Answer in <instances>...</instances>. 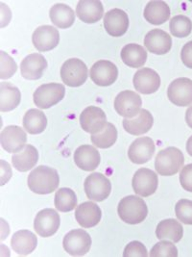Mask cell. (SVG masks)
<instances>
[{
  "mask_svg": "<svg viewBox=\"0 0 192 257\" xmlns=\"http://www.w3.org/2000/svg\"><path fill=\"white\" fill-rule=\"evenodd\" d=\"M151 257H177V246L169 241L160 240V242L154 245L149 253Z\"/></svg>",
  "mask_w": 192,
  "mask_h": 257,
  "instance_id": "d590c367",
  "label": "cell"
},
{
  "mask_svg": "<svg viewBox=\"0 0 192 257\" xmlns=\"http://www.w3.org/2000/svg\"><path fill=\"white\" fill-rule=\"evenodd\" d=\"M156 238L158 240H170L173 243L180 242L184 236V228L180 222L174 219L164 220L158 224L156 228Z\"/></svg>",
  "mask_w": 192,
  "mask_h": 257,
  "instance_id": "f546056e",
  "label": "cell"
},
{
  "mask_svg": "<svg viewBox=\"0 0 192 257\" xmlns=\"http://www.w3.org/2000/svg\"><path fill=\"white\" fill-rule=\"evenodd\" d=\"M0 78L1 79H8L11 78L12 75L16 72L18 66L14 59L5 53L4 51H0Z\"/></svg>",
  "mask_w": 192,
  "mask_h": 257,
  "instance_id": "74e56055",
  "label": "cell"
},
{
  "mask_svg": "<svg viewBox=\"0 0 192 257\" xmlns=\"http://www.w3.org/2000/svg\"><path fill=\"white\" fill-rule=\"evenodd\" d=\"M180 58L186 68L192 69V41L186 43L182 48Z\"/></svg>",
  "mask_w": 192,
  "mask_h": 257,
  "instance_id": "60d3db41",
  "label": "cell"
},
{
  "mask_svg": "<svg viewBox=\"0 0 192 257\" xmlns=\"http://www.w3.org/2000/svg\"><path fill=\"white\" fill-rule=\"evenodd\" d=\"M186 121L188 123V125L192 128V106H190L186 113Z\"/></svg>",
  "mask_w": 192,
  "mask_h": 257,
  "instance_id": "7bdbcfd3",
  "label": "cell"
},
{
  "mask_svg": "<svg viewBox=\"0 0 192 257\" xmlns=\"http://www.w3.org/2000/svg\"><path fill=\"white\" fill-rule=\"evenodd\" d=\"M144 46L153 54L164 55L168 53L172 47V38L162 29H153L145 36Z\"/></svg>",
  "mask_w": 192,
  "mask_h": 257,
  "instance_id": "ac0fdd59",
  "label": "cell"
},
{
  "mask_svg": "<svg viewBox=\"0 0 192 257\" xmlns=\"http://www.w3.org/2000/svg\"><path fill=\"white\" fill-rule=\"evenodd\" d=\"M186 152L192 156V136L190 137V139L186 142Z\"/></svg>",
  "mask_w": 192,
  "mask_h": 257,
  "instance_id": "ee69618b",
  "label": "cell"
},
{
  "mask_svg": "<svg viewBox=\"0 0 192 257\" xmlns=\"http://www.w3.org/2000/svg\"><path fill=\"white\" fill-rule=\"evenodd\" d=\"M90 75L96 85L108 87L116 81L118 77V70L114 63L108 60H100L94 64Z\"/></svg>",
  "mask_w": 192,
  "mask_h": 257,
  "instance_id": "7c38bea8",
  "label": "cell"
},
{
  "mask_svg": "<svg viewBox=\"0 0 192 257\" xmlns=\"http://www.w3.org/2000/svg\"><path fill=\"white\" fill-rule=\"evenodd\" d=\"M62 246L68 254L82 256L90 251L92 238L84 229H73L64 236Z\"/></svg>",
  "mask_w": 192,
  "mask_h": 257,
  "instance_id": "52a82bcc",
  "label": "cell"
},
{
  "mask_svg": "<svg viewBox=\"0 0 192 257\" xmlns=\"http://www.w3.org/2000/svg\"><path fill=\"white\" fill-rule=\"evenodd\" d=\"M66 88L60 83H48L40 86L33 94L34 103L40 109H49L62 100Z\"/></svg>",
  "mask_w": 192,
  "mask_h": 257,
  "instance_id": "277c9868",
  "label": "cell"
},
{
  "mask_svg": "<svg viewBox=\"0 0 192 257\" xmlns=\"http://www.w3.org/2000/svg\"><path fill=\"white\" fill-rule=\"evenodd\" d=\"M28 187L38 195L53 193L60 184L58 172L48 166H38L28 176Z\"/></svg>",
  "mask_w": 192,
  "mask_h": 257,
  "instance_id": "6da1fadb",
  "label": "cell"
},
{
  "mask_svg": "<svg viewBox=\"0 0 192 257\" xmlns=\"http://www.w3.org/2000/svg\"><path fill=\"white\" fill-rule=\"evenodd\" d=\"M124 257H147L148 251L146 246L138 241H132L125 246L123 251Z\"/></svg>",
  "mask_w": 192,
  "mask_h": 257,
  "instance_id": "f35d334b",
  "label": "cell"
},
{
  "mask_svg": "<svg viewBox=\"0 0 192 257\" xmlns=\"http://www.w3.org/2000/svg\"><path fill=\"white\" fill-rule=\"evenodd\" d=\"M1 165H2V168H1V172H2V175H1V185H4L7 181L10 180V178L12 176V171H11L10 165L6 163L4 160L1 161Z\"/></svg>",
  "mask_w": 192,
  "mask_h": 257,
  "instance_id": "b9f144b4",
  "label": "cell"
},
{
  "mask_svg": "<svg viewBox=\"0 0 192 257\" xmlns=\"http://www.w3.org/2000/svg\"><path fill=\"white\" fill-rule=\"evenodd\" d=\"M132 83L134 89L138 93L144 94H154L160 86V77L155 70L142 68L134 73Z\"/></svg>",
  "mask_w": 192,
  "mask_h": 257,
  "instance_id": "2e32d148",
  "label": "cell"
},
{
  "mask_svg": "<svg viewBox=\"0 0 192 257\" xmlns=\"http://www.w3.org/2000/svg\"><path fill=\"white\" fill-rule=\"evenodd\" d=\"M120 55L123 63L134 69L142 68L147 61V51L136 44L126 45L122 48Z\"/></svg>",
  "mask_w": 192,
  "mask_h": 257,
  "instance_id": "f1b7e54d",
  "label": "cell"
},
{
  "mask_svg": "<svg viewBox=\"0 0 192 257\" xmlns=\"http://www.w3.org/2000/svg\"><path fill=\"white\" fill-rule=\"evenodd\" d=\"M11 245L12 249L18 255H28L35 250L38 245V239L33 232L22 229L12 235Z\"/></svg>",
  "mask_w": 192,
  "mask_h": 257,
  "instance_id": "d4e9b609",
  "label": "cell"
},
{
  "mask_svg": "<svg viewBox=\"0 0 192 257\" xmlns=\"http://www.w3.org/2000/svg\"><path fill=\"white\" fill-rule=\"evenodd\" d=\"M84 189L88 199L100 202L108 199L112 184L106 176L100 173H94L86 178Z\"/></svg>",
  "mask_w": 192,
  "mask_h": 257,
  "instance_id": "8992f818",
  "label": "cell"
},
{
  "mask_svg": "<svg viewBox=\"0 0 192 257\" xmlns=\"http://www.w3.org/2000/svg\"><path fill=\"white\" fill-rule=\"evenodd\" d=\"M92 145L99 149H108L112 147L118 140V129L112 123L107 122L106 126L97 134L90 137Z\"/></svg>",
  "mask_w": 192,
  "mask_h": 257,
  "instance_id": "d6a6232c",
  "label": "cell"
},
{
  "mask_svg": "<svg viewBox=\"0 0 192 257\" xmlns=\"http://www.w3.org/2000/svg\"><path fill=\"white\" fill-rule=\"evenodd\" d=\"M180 182L184 191L192 193V164H188L182 169Z\"/></svg>",
  "mask_w": 192,
  "mask_h": 257,
  "instance_id": "ab89813d",
  "label": "cell"
},
{
  "mask_svg": "<svg viewBox=\"0 0 192 257\" xmlns=\"http://www.w3.org/2000/svg\"><path fill=\"white\" fill-rule=\"evenodd\" d=\"M78 199L70 188H60L55 194V207L60 212H70L77 207Z\"/></svg>",
  "mask_w": 192,
  "mask_h": 257,
  "instance_id": "836d02e7",
  "label": "cell"
},
{
  "mask_svg": "<svg viewBox=\"0 0 192 257\" xmlns=\"http://www.w3.org/2000/svg\"><path fill=\"white\" fill-rule=\"evenodd\" d=\"M153 123H154L153 116L146 109H140V113L136 117L132 118H125L122 121L123 128L125 129V131L134 136L147 133L150 129L152 128Z\"/></svg>",
  "mask_w": 192,
  "mask_h": 257,
  "instance_id": "603a6c76",
  "label": "cell"
},
{
  "mask_svg": "<svg viewBox=\"0 0 192 257\" xmlns=\"http://www.w3.org/2000/svg\"><path fill=\"white\" fill-rule=\"evenodd\" d=\"M155 143L149 137H140L134 141L128 151V157L134 164L147 163L155 153Z\"/></svg>",
  "mask_w": 192,
  "mask_h": 257,
  "instance_id": "e0dca14e",
  "label": "cell"
},
{
  "mask_svg": "<svg viewBox=\"0 0 192 257\" xmlns=\"http://www.w3.org/2000/svg\"><path fill=\"white\" fill-rule=\"evenodd\" d=\"M24 127L28 133L36 135L42 133L48 126V117L38 109H30L24 115Z\"/></svg>",
  "mask_w": 192,
  "mask_h": 257,
  "instance_id": "1f68e13d",
  "label": "cell"
},
{
  "mask_svg": "<svg viewBox=\"0 0 192 257\" xmlns=\"http://www.w3.org/2000/svg\"><path fill=\"white\" fill-rule=\"evenodd\" d=\"M27 135L24 129L16 125H9L3 129L0 134V143L6 152L18 153L26 146Z\"/></svg>",
  "mask_w": 192,
  "mask_h": 257,
  "instance_id": "4fadbf2b",
  "label": "cell"
},
{
  "mask_svg": "<svg viewBox=\"0 0 192 257\" xmlns=\"http://www.w3.org/2000/svg\"><path fill=\"white\" fill-rule=\"evenodd\" d=\"M49 16L52 24L62 29L70 28L75 22L74 11L70 6L62 3H58L52 6Z\"/></svg>",
  "mask_w": 192,
  "mask_h": 257,
  "instance_id": "4dcf8cb0",
  "label": "cell"
},
{
  "mask_svg": "<svg viewBox=\"0 0 192 257\" xmlns=\"http://www.w3.org/2000/svg\"><path fill=\"white\" fill-rule=\"evenodd\" d=\"M22 94L18 87L9 82L0 84V111L9 112L20 105Z\"/></svg>",
  "mask_w": 192,
  "mask_h": 257,
  "instance_id": "484cf974",
  "label": "cell"
},
{
  "mask_svg": "<svg viewBox=\"0 0 192 257\" xmlns=\"http://www.w3.org/2000/svg\"><path fill=\"white\" fill-rule=\"evenodd\" d=\"M158 178L152 170L142 168L132 176V186L138 196L147 198L155 194L158 189Z\"/></svg>",
  "mask_w": 192,
  "mask_h": 257,
  "instance_id": "ba28073f",
  "label": "cell"
},
{
  "mask_svg": "<svg viewBox=\"0 0 192 257\" xmlns=\"http://www.w3.org/2000/svg\"><path fill=\"white\" fill-rule=\"evenodd\" d=\"M170 32L176 38H186L190 35L192 31V22L190 18L178 15L170 21Z\"/></svg>",
  "mask_w": 192,
  "mask_h": 257,
  "instance_id": "e575fe53",
  "label": "cell"
},
{
  "mask_svg": "<svg viewBox=\"0 0 192 257\" xmlns=\"http://www.w3.org/2000/svg\"><path fill=\"white\" fill-rule=\"evenodd\" d=\"M60 219L57 211L46 208L36 214L34 221V228L40 237H51L60 227Z\"/></svg>",
  "mask_w": 192,
  "mask_h": 257,
  "instance_id": "8fae6325",
  "label": "cell"
},
{
  "mask_svg": "<svg viewBox=\"0 0 192 257\" xmlns=\"http://www.w3.org/2000/svg\"><path fill=\"white\" fill-rule=\"evenodd\" d=\"M142 100L140 94L132 91H123L116 95L114 99V109L118 114L126 117H134L140 111Z\"/></svg>",
  "mask_w": 192,
  "mask_h": 257,
  "instance_id": "30bf717a",
  "label": "cell"
},
{
  "mask_svg": "<svg viewBox=\"0 0 192 257\" xmlns=\"http://www.w3.org/2000/svg\"><path fill=\"white\" fill-rule=\"evenodd\" d=\"M76 14L86 24H96L102 19L104 7L98 0H81L76 6Z\"/></svg>",
  "mask_w": 192,
  "mask_h": 257,
  "instance_id": "cb8c5ba5",
  "label": "cell"
},
{
  "mask_svg": "<svg viewBox=\"0 0 192 257\" xmlns=\"http://www.w3.org/2000/svg\"><path fill=\"white\" fill-rule=\"evenodd\" d=\"M175 213L180 222L192 225V200L180 199L175 206Z\"/></svg>",
  "mask_w": 192,
  "mask_h": 257,
  "instance_id": "8d00e7d4",
  "label": "cell"
},
{
  "mask_svg": "<svg viewBox=\"0 0 192 257\" xmlns=\"http://www.w3.org/2000/svg\"><path fill=\"white\" fill-rule=\"evenodd\" d=\"M184 163V156L179 149L169 147L158 153L155 169L158 175L171 176L176 175Z\"/></svg>",
  "mask_w": 192,
  "mask_h": 257,
  "instance_id": "3957f363",
  "label": "cell"
},
{
  "mask_svg": "<svg viewBox=\"0 0 192 257\" xmlns=\"http://www.w3.org/2000/svg\"><path fill=\"white\" fill-rule=\"evenodd\" d=\"M102 218V211L94 201H86L77 206L75 219L84 228H90L97 225Z\"/></svg>",
  "mask_w": 192,
  "mask_h": 257,
  "instance_id": "44dd1931",
  "label": "cell"
},
{
  "mask_svg": "<svg viewBox=\"0 0 192 257\" xmlns=\"http://www.w3.org/2000/svg\"><path fill=\"white\" fill-rule=\"evenodd\" d=\"M169 100L175 105L186 107L192 104V80L180 77L170 83L168 89Z\"/></svg>",
  "mask_w": 192,
  "mask_h": 257,
  "instance_id": "9c48e42d",
  "label": "cell"
},
{
  "mask_svg": "<svg viewBox=\"0 0 192 257\" xmlns=\"http://www.w3.org/2000/svg\"><path fill=\"white\" fill-rule=\"evenodd\" d=\"M104 27L108 35L121 37L129 28V18L126 12L121 9H112L105 14Z\"/></svg>",
  "mask_w": 192,
  "mask_h": 257,
  "instance_id": "d6986e66",
  "label": "cell"
},
{
  "mask_svg": "<svg viewBox=\"0 0 192 257\" xmlns=\"http://www.w3.org/2000/svg\"><path fill=\"white\" fill-rule=\"evenodd\" d=\"M74 162L81 170L92 172L100 165L101 156L94 147L83 145L75 151Z\"/></svg>",
  "mask_w": 192,
  "mask_h": 257,
  "instance_id": "7402d4cb",
  "label": "cell"
},
{
  "mask_svg": "<svg viewBox=\"0 0 192 257\" xmlns=\"http://www.w3.org/2000/svg\"><path fill=\"white\" fill-rule=\"evenodd\" d=\"M88 67L80 59L66 60L60 68V78L70 87H80L88 79Z\"/></svg>",
  "mask_w": 192,
  "mask_h": 257,
  "instance_id": "5b68a950",
  "label": "cell"
},
{
  "mask_svg": "<svg viewBox=\"0 0 192 257\" xmlns=\"http://www.w3.org/2000/svg\"><path fill=\"white\" fill-rule=\"evenodd\" d=\"M48 61L40 53H32L26 56L20 64L22 75L28 80L40 79L48 68Z\"/></svg>",
  "mask_w": 192,
  "mask_h": 257,
  "instance_id": "ffe728a7",
  "label": "cell"
},
{
  "mask_svg": "<svg viewBox=\"0 0 192 257\" xmlns=\"http://www.w3.org/2000/svg\"><path fill=\"white\" fill-rule=\"evenodd\" d=\"M118 213L123 222L129 224H138L146 219L148 207L144 199L138 196H128L120 200Z\"/></svg>",
  "mask_w": 192,
  "mask_h": 257,
  "instance_id": "7a4b0ae2",
  "label": "cell"
},
{
  "mask_svg": "<svg viewBox=\"0 0 192 257\" xmlns=\"http://www.w3.org/2000/svg\"><path fill=\"white\" fill-rule=\"evenodd\" d=\"M32 42L40 52L50 51L59 45L60 33L54 26L42 25L34 31Z\"/></svg>",
  "mask_w": 192,
  "mask_h": 257,
  "instance_id": "9a60e30c",
  "label": "cell"
},
{
  "mask_svg": "<svg viewBox=\"0 0 192 257\" xmlns=\"http://www.w3.org/2000/svg\"><path fill=\"white\" fill-rule=\"evenodd\" d=\"M80 124L86 132L92 135L102 131L107 124L105 112L96 106H88L80 115Z\"/></svg>",
  "mask_w": 192,
  "mask_h": 257,
  "instance_id": "5bb4252c",
  "label": "cell"
},
{
  "mask_svg": "<svg viewBox=\"0 0 192 257\" xmlns=\"http://www.w3.org/2000/svg\"><path fill=\"white\" fill-rule=\"evenodd\" d=\"M38 161V152L32 145H26L22 152L14 153L12 157V166L18 172L25 173L33 169Z\"/></svg>",
  "mask_w": 192,
  "mask_h": 257,
  "instance_id": "4316f807",
  "label": "cell"
},
{
  "mask_svg": "<svg viewBox=\"0 0 192 257\" xmlns=\"http://www.w3.org/2000/svg\"><path fill=\"white\" fill-rule=\"evenodd\" d=\"M170 15V8L164 1H150L144 9V19L154 25L166 23Z\"/></svg>",
  "mask_w": 192,
  "mask_h": 257,
  "instance_id": "83f0119b",
  "label": "cell"
}]
</instances>
